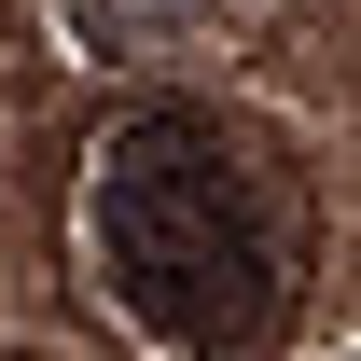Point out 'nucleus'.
I'll list each match as a JSON object with an SVG mask.
<instances>
[{"label": "nucleus", "mask_w": 361, "mask_h": 361, "mask_svg": "<svg viewBox=\"0 0 361 361\" xmlns=\"http://www.w3.org/2000/svg\"><path fill=\"white\" fill-rule=\"evenodd\" d=\"M348 361H361V348H348Z\"/></svg>", "instance_id": "obj_2"}, {"label": "nucleus", "mask_w": 361, "mask_h": 361, "mask_svg": "<svg viewBox=\"0 0 361 361\" xmlns=\"http://www.w3.org/2000/svg\"><path fill=\"white\" fill-rule=\"evenodd\" d=\"M84 250H97V292L153 348H180V361L250 348L278 319V264H292L264 180L236 167L223 126H195V111H126V126L97 139Z\"/></svg>", "instance_id": "obj_1"}]
</instances>
